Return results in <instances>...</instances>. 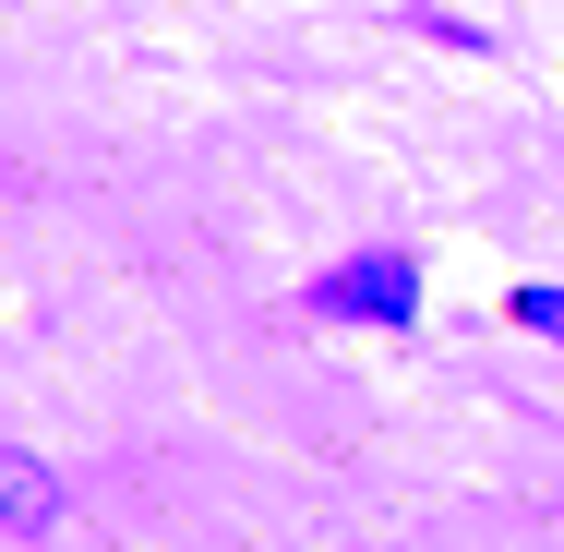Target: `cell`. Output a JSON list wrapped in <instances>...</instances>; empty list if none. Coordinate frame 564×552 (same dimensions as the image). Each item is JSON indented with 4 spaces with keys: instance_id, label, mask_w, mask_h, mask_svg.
I'll use <instances>...</instances> for the list:
<instances>
[{
    "instance_id": "6da1fadb",
    "label": "cell",
    "mask_w": 564,
    "mask_h": 552,
    "mask_svg": "<svg viewBox=\"0 0 564 552\" xmlns=\"http://www.w3.org/2000/svg\"><path fill=\"white\" fill-rule=\"evenodd\" d=\"M313 301L348 313V325H409V313H421V264H409V252H360V264H337Z\"/></svg>"
},
{
    "instance_id": "7a4b0ae2",
    "label": "cell",
    "mask_w": 564,
    "mask_h": 552,
    "mask_svg": "<svg viewBox=\"0 0 564 552\" xmlns=\"http://www.w3.org/2000/svg\"><path fill=\"white\" fill-rule=\"evenodd\" d=\"M0 517H12V529H48V468L12 456V444H0Z\"/></svg>"
},
{
    "instance_id": "3957f363",
    "label": "cell",
    "mask_w": 564,
    "mask_h": 552,
    "mask_svg": "<svg viewBox=\"0 0 564 552\" xmlns=\"http://www.w3.org/2000/svg\"><path fill=\"white\" fill-rule=\"evenodd\" d=\"M517 325H541V336H564V289H517Z\"/></svg>"
}]
</instances>
